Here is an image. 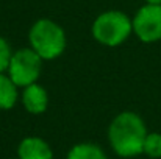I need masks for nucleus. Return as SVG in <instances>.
<instances>
[{
	"instance_id": "nucleus-2",
	"label": "nucleus",
	"mask_w": 161,
	"mask_h": 159,
	"mask_svg": "<svg viewBox=\"0 0 161 159\" xmlns=\"http://www.w3.org/2000/svg\"><path fill=\"white\" fill-rule=\"evenodd\" d=\"M30 49L42 61H52L61 56L66 49L64 28L52 19H38L28 31Z\"/></svg>"
},
{
	"instance_id": "nucleus-11",
	"label": "nucleus",
	"mask_w": 161,
	"mask_h": 159,
	"mask_svg": "<svg viewBox=\"0 0 161 159\" xmlns=\"http://www.w3.org/2000/svg\"><path fill=\"white\" fill-rule=\"evenodd\" d=\"M11 56H13V52H11V47H9L8 41L0 36V73L8 70Z\"/></svg>"
},
{
	"instance_id": "nucleus-4",
	"label": "nucleus",
	"mask_w": 161,
	"mask_h": 159,
	"mask_svg": "<svg viewBox=\"0 0 161 159\" xmlns=\"http://www.w3.org/2000/svg\"><path fill=\"white\" fill-rule=\"evenodd\" d=\"M42 69V59L39 55L31 50L30 47L19 49L13 53L9 66H8V77L17 87H27L30 84L38 83Z\"/></svg>"
},
{
	"instance_id": "nucleus-1",
	"label": "nucleus",
	"mask_w": 161,
	"mask_h": 159,
	"mask_svg": "<svg viewBox=\"0 0 161 159\" xmlns=\"http://www.w3.org/2000/svg\"><path fill=\"white\" fill-rule=\"evenodd\" d=\"M147 134L142 117L133 111L119 112L108 126V142L120 158H135L141 155Z\"/></svg>"
},
{
	"instance_id": "nucleus-3",
	"label": "nucleus",
	"mask_w": 161,
	"mask_h": 159,
	"mask_svg": "<svg viewBox=\"0 0 161 159\" xmlns=\"http://www.w3.org/2000/svg\"><path fill=\"white\" fill-rule=\"evenodd\" d=\"M91 33L99 44L105 47H119L133 33V22L125 13L108 9L94 19Z\"/></svg>"
},
{
	"instance_id": "nucleus-6",
	"label": "nucleus",
	"mask_w": 161,
	"mask_h": 159,
	"mask_svg": "<svg viewBox=\"0 0 161 159\" xmlns=\"http://www.w3.org/2000/svg\"><path fill=\"white\" fill-rule=\"evenodd\" d=\"M19 159H53L52 147L38 136H28L17 147Z\"/></svg>"
},
{
	"instance_id": "nucleus-12",
	"label": "nucleus",
	"mask_w": 161,
	"mask_h": 159,
	"mask_svg": "<svg viewBox=\"0 0 161 159\" xmlns=\"http://www.w3.org/2000/svg\"><path fill=\"white\" fill-rule=\"evenodd\" d=\"M147 5H161V0H146Z\"/></svg>"
},
{
	"instance_id": "nucleus-5",
	"label": "nucleus",
	"mask_w": 161,
	"mask_h": 159,
	"mask_svg": "<svg viewBox=\"0 0 161 159\" xmlns=\"http://www.w3.org/2000/svg\"><path fill=\"white\" fill-rule=\"evenodd\" d=\"M133 22V33L146 44L161 41V5H144L141 6Z\"/></svg>"
},
{
	"instance_id": "nucleus-9",
	"label": "nucleus",
	"mask_w": 161,
	"mask_h": 159,
	"mask_svg": "<svg viewBox=\"0 0 161 159\" xmlns=\"http://www.w3.org/2000/svg\"><path fill=\"white\" fill-rule=\"evenodd\" d=\"M17 98H19L17 86L13 83V80L8 75L0 73V109L3 111L11 109L16 105Z\"/></svg>"
},
{
	"instance_id": "nucleus-10",
	"label": "nucleus",
	"mask_w": 161,
	"mask_h": 159,
	"mask_svg": "<svg viewBox=\"0 0 161 159\" xmlns=\"http://www.w3.org/2000/svg\"><path fill=\"white\" fill-rule=\"evenodd\" d=\"M144 155L152 159L161 158V134L160 133H149L144 140Z\"/></svg>"
},
{
	"instance_id": "nucleus-7",
	"label": "nucleus",
	"mask_w": 161,
	"mask_h": 159,
	"mask_svg": "<svg viewBox=\"0 0 161 159\" xmlns=\"http://www.w3.org/2000/svg\"><path fill=\"white\" fill-rule=\"evenodd\" d=\"M20 100H22V105L27 112L38 115V114L46 112V109L49 106V94L41 84L35 83V84L24 87Z\"/></svg>"
},
{
	"instance_id": "nucleus-8",
	"label": "nucleus",
	"mask_w": 161,
	"mask_h": 159,
	"mask_svg": "<svg viewBox=\"0 0 161 159\" xmlns=\"http://www.w3.org/2000/svg\"><path fill=\"white\" fill-rule=\"evenodd\" d=\"M66 159H108V156L97 144L80 142L69 150Z\"/></svg>"
}]
</instances>
